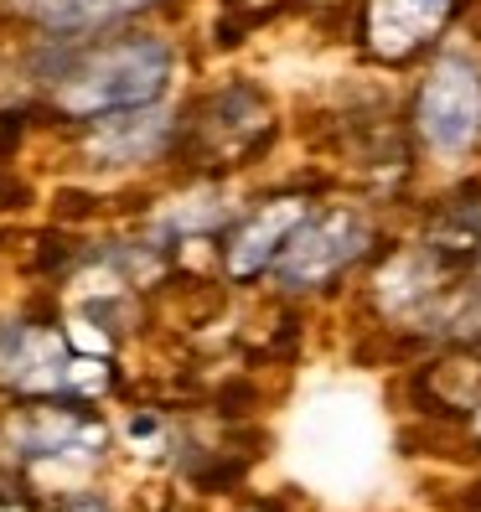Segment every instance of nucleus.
I'll list each match as a JSON object with an SVG mask.
<instances>
[{"instance_id":"nucleus-8","label":"nucleus","mask_w":481,"mask_h":512,"mask_svg":"<svg viewBox=\"0 0 481 512\" xmlns=\"http://www.w3.org/2000/svg\"><path fill=\"white\" fill-rule=\"evenodd\" d=\"M150 6H161V0H26V16L52 42H83V37H104L109 26L135 21Z\"/></svg>"},{"instance_id":"nucleus-7","label":"nucleus","mask_w":481,"mask_h":512,"mask_svg":"<svg viewBox=\"0 0 481 512\" xmlns=\"http://www.w3.org/2000/svg\"><path fill=\"white\" fill-rule=\"evenodd\" d=\"M182 119H171L166 109H125V114H104V119H88V156L99 166H140V161H156L166 156V145L176 140Z\"/></svg>"},{"instance_id":"nucleus-5","label":"nucleus","mask_w":481,"mask_h":512,"mask_svg":"<svg viewBox=\"0 0 481 512\" xmlns=\"http://www.w3.org/2000/svg\"><path fill=\"white\" fill-rule=\"evenodd\" d=\"M456 11L461 0H363V42L383 63H409L445 32Z\"/></svg>"},{"instance_id":"nucleus-6","label":"nucleus","mask_w":481,"mask_h":512,"mask_svg":"<svg viewBox=\"0 0 481 512\" xmlns=\"http://www.w3.org/2000/svg\"><path fill=\"white\" fill-rule=\"evenodd\" d=\"M311 213V202L306 197H269L259 202L254 213H244L233 228H228V244H223V264H228V275L233 280H259L269 264L280 259L285 249V238L295 233V223Z\"/></svg>"},{"instance_id":"nucleus-9","label":"nucleus","mask_w":481,"mask_h":512,"mask_svg":"<svg viewBox=\"0 0 481 512\" xmlns=\"http://www.w3.org/2000/svg\"><path fill=\"white\" fill-rule=\"evenodd\" d=\"M68 512H109V507H99V502H73Z\"/></svg>"},{"instance_id":"nucleus-3","label":"nucleus","mask_w":481,"mask_h":512,"mask_svg":"<svg viewBox=\"0 0 481 512\" xmlns=\"http://www.w3.org/2000/svg\"><path fill=\"white\" fill-rule=\"evenodd\" d=\"M368 244H373V228L357 213H347V207H326V213H316L311 207V213L295 223V233L285 238L280 259L269 269H275L280 290H290V295L321 290V285H332L342 269H352L357 259H363Z\"/></svg>"},{"instance_id":"nucleus-2","label":"nucleus","mask_w":481,"mask_h":512,"mask_svg":"<svg viewBox=\"0 0 481 512\" xmlns=\"http://www.w3.org/2000/svg\"><path fill=\"white\" fill-rule=\"evenodd\" d=\"M414 130L435 156H466L481 145V68L466 52H445L414 94Z\"/></svg>"},{"instance_id":"nucleus-1","label":"nucleus","mask_w":481,"mask_h":512,"mask_svg":"<svg viewBox=\"0 0 481 512\" xmlns=\"http://www.w3.org/2000/svg\"><path fill=\"white\" fill-rule=\"evenodd\" d=\"M176 68V47L161 32H119V37H83L52 42L42 37V83L52 109L63 119H104L145 109L166 94Z\"/></svg>"},{"instance_id":"nucleus-4","label":"nucleus","mask_w":481,"mask_h":512,"mask_svg":"<svg viewBox=\"0 0 481 512\" xmlns=\"http://www.w3.org/2000/svg\"><path fill=\"white\" fill-rule=\"evenodd\" d=\"M83 357L68 352L63 331L42 321H0V388L21 399H78L88 394Z\"/></svg>"}]
</instances>
